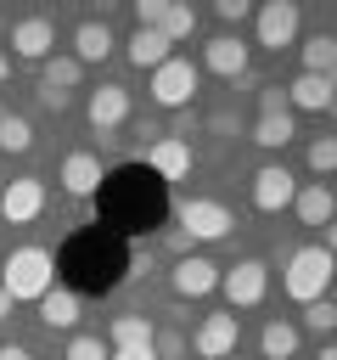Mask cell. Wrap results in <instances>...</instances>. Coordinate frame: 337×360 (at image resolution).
<instances>
[{
  "mask_svg": "<svg viewBox=\"0 0 337 360\" xmlns=\"http://www.w3.org/2000/svg\"><path fill=\"white\" fill-rule=\"evenodd\" d=\"M331 276H337V259H331L320 242H309V248L286 253L281 287H286V298H298V304H315V298H326V292H331Z\"/></svg>",
  "mask_w": 337,
  "mask_h": 360,
  "instance_id": "6da1fadb",
  "label": "cell"
},
{
  "mask_svg": "<svg viewBox=\"0 0 337 360\" xmlns=\"http://www.w3.org/2000/svg\"><path fill=\"white\" fill-rule=\"evenodd\" d=\"M51 253L45 248H11L6 253V270H0V287L11 292V304H39L51 292Z\"/></svg>",
  "mask_w": 337,
  "mask_h": 360,
  "instance_id": "7a4b0ae2",
  "label": "cell"
},
{
  "mask_svg": "<svg viewBox=\"0 0 337 360\" xmlns=\"http://www.w3.org/2000/svg\"><path fill=\"white\" fill-rule=\"evenodd\" d=\"M180 231H185V242H219L236 231V214L213 197H191V202H180Z\"/></svg>",
  "mask_w": 337,
  "mask_h": 360,
  "instance_id": "3957f363",
  "label": "cell"
},
{
  "mask_svg": "<svg viewBox=\"0 0 337 360\" xmlns=\"http://www.w3.org/2000/svg\"><path fill=\"white\" fill-rule=\"evenodd\" d=\"M236 343H242V321H236V309L202 315V321H197V332H191L197 360H230V354H236Z\"/></svg>",
  "mask_w": 337,
  "mask_h": 360,
  "instance_id": "277c9868",
  "label": "cell"
},
{
  "mask_svg": "<svg viewBox=\"0 0 337 360\" xmlns=\"http://www.w3.org/2000/svg\"><path fill=\"white\" fill-rule=\"evenodd\" d=\"M219 287H225L230 309H258L264 292H270V270L258 259H236L230 270H219Z\"/></svg>",
  "mask_w": 337,
  "mask_h": 360,
  "instance_id": "5b68a950",
  "label": "cell"
},
{
  "mask_svg": "<svg viewBox=\"0 0 337 360\" xmlns=\"http://www.w3.org/2000/svg\"><path fill=\"white\" fill-rule=\"evenodd\" d=\"M253 39H258L264 51H286V45L298 39V6H292V0L258 6V11H253Z\"/></svg>",
  "mask_w": 337,
  "mask_h": 360,
  "instance_id": "8992f818",
  "label": "cell"
},
{
  "mask_svg": "<svg viewBox=\"0 0 337 360\" xmlns=\"http://www.w3.org/2000/svg\"><path fill=\"white\" fill-rule=\"evenodd\" d=\"M152 101L157 107H185L191 96H197V68L185 62V56H168L163 68H152Z\"/></svg>",
  "mask_w": 337,
  "mask_h": 360,
  "instance_id": "52a82bcc",
  "label": "cell"
},
{
  "mask_svg": "<svg viewBox=\"0 0 337 360\" xmlns=\"http://www.w3.org/2000/svg\"><path fill=\"white\" fill-rule=\"evenodd\" d=\"M292 197H298V174L286 163H264L253 174V208L258 214H281V208H292Z\"/></svg>",
  "mask_w": 337,
  "mask_h": 360,
  "instance_id": "ba28073f",
  "label": "cell"
},
{
  "mask_svg": "<svg viewBox=\"0 0 337 360\" xmlns=\"http://www.w3.org/2000/svg\"><path fill=\"white\" fill-rule=\"evenodd\" d=\"M11 56H22V62H51V56H56V22H51V17H17V22H11Z\"/></svg>",
  "mask_w": 337,
  "mask_h": 360,
  "instance_id": "9c48e42d",
  "label": "cell"
},
{
  "mask_svg": "<svg viewBox=\"0 0 337 360\" xmlns=\"http://www.w3.org/2000/svg\"><path fill=\"white\" fill-rule=\"evenodd\" d=\"M84 118H90V129H95L101 141H112V129L129 118V90H124V84H101V90H90Z\"/></svg>",
  "mask_w": 337,
  "mask_h": 360,
  "instance_id": "30bf717a",
  "label": "cell"
},
{
  "mask_svg": "<svg viewBox=\"0 0 337 360\" xmlns=\"http://www.w3.org/2000/svg\"><path fill=\"white\" fill-rule=\"evenodd\" d=\"M39 208H45V186H39L34 174L0 186V214H6V225H28V219H39Z\"/></svg>",
  "mask_w": 337,
  "mask_h": 360,
  "instance_id": "8fae6325",
  "label": "cell"
},
{
  "mask_svg": "<svg viewBox=\"0 0 337 360\" xmlns=\"http://www.w3.org/2000/svg\"><path fill=\"white\" fill-rule=\"evenodd\" d=\"M168 287H174V298H208V292L219 287V264H213V259H202V253H191V259H174V270H168Z\"/></svg>",
  "mask_w": 337,
  "mask_h": 360,
  "instance_id": "7c38bea8",
  "label": "cell"
},
{
  "mask_svg": "<svg viewBox=\"0 0 337 360\" xmlns=\"http://www.w3.org/2000/svg\"><path fill=\"white\" fill-rule=\"evenodd\" d=\"M146 169H152L157 180H185V174H191V141H185V135H157V141L146 146Z\"/></svg>",
  "mask_w": 337,
  "mask_h": 360,
  "instance_id": "4fadbf2b",
  "label": "cell"
},
{
  "mask_svg": "<svg viewBox=\"0 0 337 360\" xmlns=\"http://www.w3.org/2000/svg\"><path fill=\"white\" fill-rule=\"evenodd\" d=\"M202 68L219 73V79H242V73H247V45H242L236 34H213V39L202 45Z\"/></svg>",
  "mask_w": 337,
  "mask_h": 360,
  "instance_id": "5bb4252c",
  "label": "cell"
},
{
  "mask_svg": "<svg viewBox=\"0 0 337 360\" xmlns=\"http://www.w3.org/2000/svg\"><path fill=\"white\" fill-rule=\"evenodd\" d=\"M331 101H337V90H331L326 73H298L286 84V107L292 112H331Z\"/></svg>",
  "mask_w": 337,
  "mask_h": 360,
  "instance_id": "9a60e30c",
  "label": "cell"
},
{
  "mask_svg": "<svg viewBox=\"0 0 337 360\" xmlns=\"http://www.w3.org/2000/svg\"><path fill=\"white\" fill-rule=\"evenodd\" d=\"M56 180H62L67 197H95V191H101V158H95V152H67Z\"/></svg>",
  "mask_w": 337,
  "mask_h": 360,
  "instance_id": "2e32d148",
  "label": "cell"
},
{
  "mask_svg": "<svg viewBox=\"0 0 337 360\" xmlns=\"http://www.w3.org/2000/svg\"><path fill=\"white\" fill-rule=\"evenodd\" d=\"M292 214H298L303 225H331V219H337V191H331L326 180H303L298 197H292Z\"/></svg>",
  "mask_w": 337,
  "mask_h": 360,
  "instance_id": "e0dca14e",
  "label": "cell"
},
{
  "mask_svg": "<svg viewBox=\"0 0 337 360\" xmlns=\"http://www.w3.org/2000/svg\"><path fill=\"white\" fill-rule=\"evenodd\" d=\"M124 56H129V68H140V73H152V68H163L168 56H174V45L157 34V28H135L129 39H124Z\"/></svg>",
  "mask_w": 337,
  "mask_h": 360,
  "instance_id": "ac0fdd59",
  "label": "cell"
},
{
  "mask_svg": "<svg viewBox=\"0 0 337 360\" xmlns=\"http://www.w3.org/2000/svg\"><path fill=\"white\" fill-rule=\"evenodd\" d=\"M112 28H107V17H90V22H79V34H73V62L84 68V62H107L112 56Z\"/></svg>",
  "mask_w": 337,
  "mask_h": 360,
  "instance_id": "d6986e66",
  "label": "cell"
},
{
  "mask_svg": "<svg viewBox=\"0 0 337 360\" xmlns=\"http://www.w3.org/2000/svg\"><path fill=\"white\" fill-rule=\"evenodd\" d=\"M152 315H140V309H124V315H112V326H107V349H146L152 343Z\"/></svg>",
  "mask_w": 337,
  "mask_h": 360,
  "instance_id": "ffe728a7",
  "label": "cell"
},
{
  "mask_svg": "<svg viewBox=\"0 0 337 360\" xmlns=\"http://www.w3.org/2000/svg\"><path fill=\"white\" fill-rule=\"evenodd\" d=\"M39 321H45L51 332H73V326H79V292L51 287V292L39 298Z\"/></svg>",
  "mask_w": 337,
  "mask_h": 360,
  "instance_id": "44dd1931",
  "label": "cell"
},
{
  "mask_svg": "<svg viewBox=\"0 0 337 360\" xmlns=\"http://www.w3.org/2000/svg\"><path fill=\"white\" fill-rule=\"evenodd\" d=\"M292 135H298V118H292V112H264V118L253 124V141H258L264 152H281Z\"/></svg>",
  "mask_w": 337,
  "mask_h": 360,
  "instance_id": "7402d4cb",
  "label": "cell"
},
{
  "mask_svg": "<svg viewBox=\"0 0 337 360\" xmlns=\"http://www.w3.org/2000/svg\"><path fill=\"white\" fill-rule=\"evenodd\" d=\"M258 349H264V360H292L298 354V326L292 321H264Z\"/></svg>",
  "mask_w": 337,
  "mask_h": 360,
  "instance_id": "603a6c76",
  "label": "cell"
},
{
  "mask_svg": "<svg viewBox=\"0 0 337 360\" xmlns=\"http://www.w3.org/2000/svg\"><path fill=\"white\" fill-rule=\"evenodd\" d=\"M0 152H6V158L34 152V124H28L22 112H0Z\"/></svg>",
  "mask_w": 337,
  "mask_h": 360,
  "instance_id": "cb8c5ba5",
  "label": "cell"
},
{
  "mask_svg": "<svg viewBox=\"0 0 337 360\" xmlns=\"http://www.w3.org/2000/svg\"><path fill=\"white\" fill-rule=\"evenodd\" d=\"M84 79V68L73 62V56H51V62H39V84L45 90H62V96H73V84Z\"/></svg>",
  "mask_w": 337,
  "mask_h": 360,
  "instance_id": "d4e9b609",
  "label": "cell"
},
{
  "mask_svg": "<svg viewBox=\"0 0 337 360\" xmlns=\"http://www.w3.org/2000/svg\"><path fill=\"white\" fill-rule=\"evenodd\" d=\"M298 51H303V73H331V62H337V34H315V39H303Z\"/></svg>",
  "mask_w": 337,
  "mask_h": 360,
  "instance_id": "484cf974",
  "label": "cell"
},
{
  "mask_svg": "<svg viewBox=\"0 0 337 360\" xmlns=\"http://www.w3.org/2000/svg\"><path fill=\"white\" fill-rule=\"evenodd\" d=\"M168 45H180V39H191L197 34V11L185 6V0H168V17H163V28H157Z\"/></svg>",
  "mask_w": 337,
  "mask_h": 360,
  "instance_id": "4316f807",
  "label": "cell"
},
{
  "mask_svg": "<svg viewBox=\"0 0 337 360\" xmlns=\"http://www.w3.org/2000/svg\"><path fill=\"white\" fill-rule=\"evenodd\" d=\"M303 158H309V174H320V180L337 174V135H315Z\"/></svg>",
  "mask_w": 337,
  "mask_h": 360,
  "instance_id": "83f0119b",
  "label": "cell"
},
{
  "mask_svg": "<svg viewBox=\"0 0 337 360\" xmlns=\"http://www.w3.org/2000/svg\"><path fill=\"white\" fill-rule=\"evenodd\" d=\"M303 326H309L315 338H331V332H337V304H331V298L303 304Z\"/></svg>",
  "mask_w": 337,
  "mask_h": 360,
  "instance_id": "f1b7e54d",
  "label": "cell"
},
{
  "mask_svg": "<svg viewBox=\"0 0 337 360\" xmlns=\"http://www.w3.org/2000/svg\"><path fill=\"white\" fill-rule=\"evenodd\" d=\"M62 360H112V349H107V338H95V332H79V338H67Z\"/></svg>",
  "mask_w": 337,
  "mask_h": 360,
  "instance_id": "f546056e",
  "label": "cell"
},
{
  "mask_svg": "<svg viewBox=\"0 0 337 360\" xmlns=\"http://www.w3.org/2000/svg\"><path fill=\"white\" fill-rule=\"evenodd\" d=\"M168 0H135V28H163Z\"/></svg>",
  "mask_w": 337,
  "mask_h": 360,
  "instance_id": "4dcf8cb0",
  "label": "cell"
},
{
  "mask_svg": "<svg viewBox=\"0 0 337 360\" xmlns=\"http://www.w3.org/2000/svg\"><path fill=\"white\" fill-rule=\"evenodd\" d=\"M264 112H292V107H286V84H264V90H258V118H264Z\"/></svg>",
  "mask_w": 337,
  "mask_h": 360,
  "instance_id": "1f68e13d",
  "label": "cell"
},
{
  "mask_svg": "<svg viewBox=\"0 0 337 360\" xmlns=\"http://www.w3.org/2000/svg\"><path fill=\"white\" fill-rule=\"evenodd\" d=\"M152 349H157L163 360H180V354H185V338H180V332H152Z\"/></svg>",
  "mask_w": 337,
  "mask_h": 360,
  "instance_id": "d6a6232c",
  "label": "cell"
},
{
  "mask_svg": "<svg viewBox=\"0 0 337 360\" xmlns=\"http://www.w3.org/2000/svg\"><path fill=\"white\" fill-rule=\"evenodd\" d=\"M213 11H219V22H247V17H253V6H247V0H219Z\"/></svg>",
  "mask_w": 337,
  "mask_h": 360,
  "instance_id": "836d02e7",
  "label": "cell"
},
{
  "mask_svg": "<svg viewBox=\"0 0 337 360\" xmlns=\"http://www.w3.org/2000/svg\"><path fill=\"white\" fill-rule=\"evenodd\" d=\"M67 101H73V96H62V90H45V84H39V107H45V112H67Z\"/></svg>",
  "mask_w": 337,
  "mask_h": 360,
  "instance_id": "e575fe53",
  "label": "cell"
},
{
  "mask_svg": "<svg viewBox=\"0 0 337 360\" xmlns=\"http://www.w3.org/2000/svg\"><path fill=\"white\" fill-rule=\"evenodd\" d=\"M112 360H157V349L146 343V349H112Z\"/></svg>",
  "mask_w": 337,
  "mask_h": 360,
  "instance_id": "d590c367",
  "label": "cell"
},
{
  "mask_svg": "<svg viewBox=\"0 0 337 360\" xmlns=\"http://www.w3.org/2000/svg\"><path fill=\"white\" fill-rule=\"evenodd\" d=\"M0 360H34V354H28L22 343H0Z\"/></svg>",
  "mask_w": 337,
  "mask_h": 360,
  "instance_id": "8d00e7d4",
  "label": "cell"
},
{
  "mask_svg": "<svg viewBox=\"0 0 337 360\" xmlns=\"http://www.w3.org/2000/svg\"><path fill=\"white\" fill-rule=\"evenodd\" d=\"M320 248H326V253H331V259H337V219H331V225H326V242H320Z\"/></svg>",
  "mask_w": 337,
  "mask_h": 360,
  "instance_id": "74e56055",
  "label": "cell"
},
{
  "mask_svg": "<svg viewBox=\"0 0 337 360\" xmlns=\"http://www.w3.org/2000/svg\"><path fill=\"white\" fill-rule=\"evenodd\" d=\"M0 321H11V292L0 287Z\"/></svg>",
  "mask_w": 337,
  "mask_h": 360,
  "instance_id": "f35d334b",
  "label": "cell"
},
{
  "mask_svg": "<svg viewBox=\"0 0 337 360\" xmlns=\"http://www.w3.org/2000/svg\"><path fill=\"white\" fill-rule=\"evenodd\" d=\"M315 360H337V343H320V354Z\"/></svg>",
  "mask_w": 337,
  "mask_h": 360,
  "instance_id": "ab89813d",
  "label": "cell"
},
{
  "mask_svg": "<svg viewBox=\"0 0 337 360\" xmlns=\"http://www.w3.org/2000/svg\"><path fill=\"white\" fill-rule=\"evenodd\" d=\"M6 79H11V56L0 51V84H6Z\"/></svg>",
  "mask_w": 337,
  "mask_h": 360,
  "instance_id": "60d3db41",
  "label": "cell"
},
{
  "mask_svg": "<svg viewBox=\"0 0 337 360\" xmlns=\"http://www.w3.org/2000/svg\"><path fill=\"white\" fill-rule=\"evenodd\" d=\"M326 79H331V90H337V62H331V73H326Z\"/></svg>",
  "mask_w": 337,
  "mask_h": 360,
  "instance_id": "b9f144b4",
  "label": "cell"
},
{
  "mask_svg": "<svg viewBox=\"0 0 337 360\" xmlns=\"http://www.w3.org/2000/svg\"><path fill=\"white\" fill-rule=\"evenodd\" d=\"M331 112H337V101H331Z\"/></svg>",
  "mask_w": 337,
  "mask_h": 360,
  "instance_id": "7bdbcfd3",
  "label": "cell"
},
{
  "mask_svg": "<svg viewBox=\"0 0 337 360\" xmlns=\"http://www.w3.org/2000/svg\"><path fill=\"white\" fill-rule=\"evenodd\" d=\"M0 186H6V180H0Z\"/></svg>",
  "mask_w": 337,
  "mask_h": 360,
  "instance_id": "ee69618b",
  "label": "cell"
},
{
  "mask_svg": "<svg viewBox=\"0 0 337 360\" xmlns=\"http://www.w3.org/2000/svg\"><path fill=\"white\" fill-rule=\"evenodd\" d=\"M230 360H236V354H230Z\"/></svg>",
  "mask_w": 337,
  "mask_h": 360,
  "instance_id": "f6af8a7d",
  "label": "cell"
}]
</instances>
